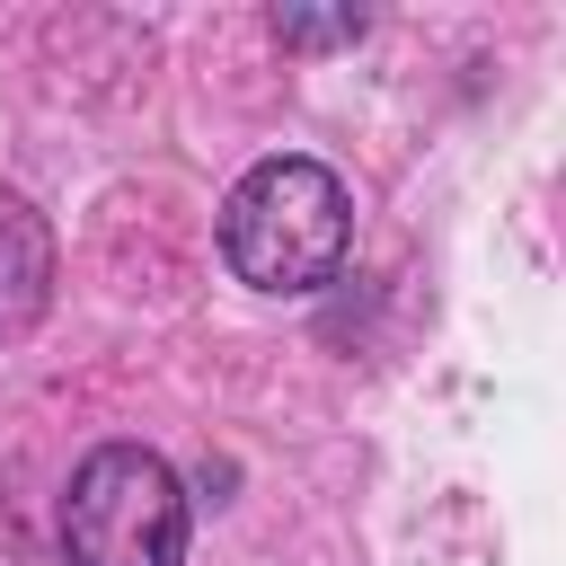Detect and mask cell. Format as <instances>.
<instances>
[{
  "instance_id": "cell-2",
  "label": "cell",
  "mask_w": 566,
  "mask_h": 566,
  "mask_svg": "<svg viewBox=\"0 0 566 566\" xmlns=\"http://www.w3.org/2000/svg\"><path fill=\"white\" fill-rule=\"evenodd\" d=\"M71 566H177L186 557V486L142 442H97L62 495Z\"/></svg>"
},
{
  "instance_id": "cell-4",
  "label": "cell",
  "mask_w": 566,
  "mask_h": 566,
  "mask_svg": "<svg viewBox=\"0 0 566 566\" xmlns=\"http://www.w3.org/2000/svg\"><path fill=\"white\" fill-rule=\"evenodd\" d=\"M274 35H283V44H354V35H363V9H327V18L274 9Z\"/></svg>"
},
{
  "instance_id": "cell-1",
  "label": "cell",
  "mask_w": 566,
  "mask_h": 566,
  "mask_svg": "<svg viewBox=\"0 0 566 566\" xmlns=\"http://www.w3.org/2000/svg\"><path fill=\"white\" fill-rule=\"evenodd\" d=\"M354 248L345 177L318 159H256L221 203V256L248 292H318Z\"/></svg>"
},
{
  "instance_id": "cell-3",
  "label": "cell",
  "mask_w": 566,
  "mask_h": 566,
  "mask_svg": "<svg viewBox=\"0 0 566 566\" xmlns=\"http://www.w3.org/2000/svg\"><path fill=\"white\" fill-rule=\"evenodd\" d=\"M53 301V230L27 195L0 186V336H27Z\"/></svg>"
}]
</instances>
